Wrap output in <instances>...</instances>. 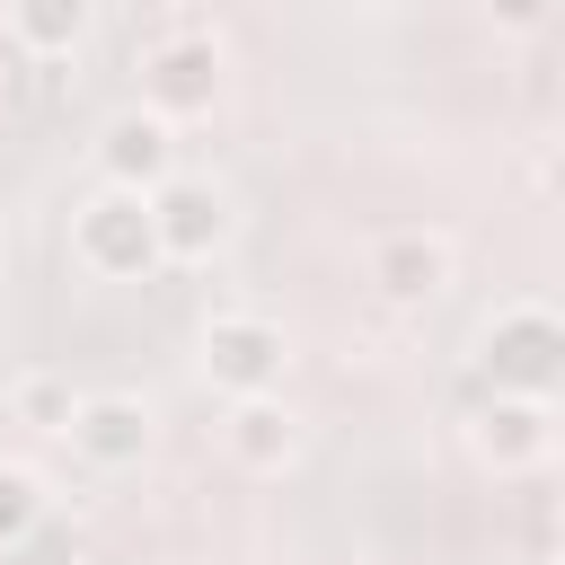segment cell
<instances>
[{
  "label": "cell",
  "instance_id": "obj_1",
  "mask_svg": "<svg viewBox=\"0 0 565 565\" xmlns=\"http://www.w3.org/2000/svg\"><path fill=\"white\" fill-rule=\"evenodd\" d=\"M71 265L97 274V282H150V274L168 265L150 194H124V185L79 194V203H71Z\"/></svg>",
  "mask_w": 565,
  "mask_h": 565
},
{
  "label": "cell",
  "instance_id": "obj_2",
  "mask_svg": "<svg viewBox=\"0 0 565 565\" xmlns=\"http://www.w3.org/2000/svg\"><path fill=\"white\" fill-rule=\"evenodd\" d=\"M477 371L503 397H556L565 388V318L547 300H512L477 327Z\"/></svg>",
  "mask_w": 565,
  "mask_h": 565
},
{
  "label": "cell",
  "instance_id": "obj_3",
  "mask_svg": "<svg viewBox=\"0 0 565 565\" xmlns=\"http://www.w3.org/2000/svg\"><path fill=\"white\" fill-rule=\"evenodd\" d=\"M194 362L221 397H274L282 371H291V335L265 309H212L203 335H194Z\"/></svg>",
  "mask_w": 565,
  "mask_h": 565
},
{
  "label": "cell",
  "instance_id": "obj_4",
  "mask_svg": "<svg viewBox=\"0 0 565 565\" xmlns=\"http://www.w3.org/2000/svg\"><path fill=\"white\" fill-rule=\"evenodd\" d=\"M221 88H230V53H221V35H203V26H177V35H159V44L141 53V106L168 115V124L212 115Z\"/></svg>",
  "mask_w": 565,
  "mask_h": 565
},
{
  "label": "cell",
  "instance_id": "obj_5",
  "mask_svg": "<svg viewBox=\"0 0 565 565\" xmlns=\"http://www.w3.org/2000/svg\"><path fill=\"white\" fill-rule=\"evenodd\" d=\"M150 212H159V247H168V265H212V256L238 238V203H230L212 177H185V168L150 194Z\"/></svg>",
  "mask_w": 565,
  "mask_h": 565
},
{
  "label": "cell",
  "instance_id": "obj_6",
  "mask_svg": "<svg viewBox=\"0 0 565 565\" xmlns=\"http://www.w3.org/2000/svg\"><path fill=\"white\" fill-rule=\"evenodd\" d=\"M362 274H371V291H380L388 309H424V300H441V291H450L459 247H450L441 230H380V238H371V256H362Z\"/></svg>",
  "mask_w": 565,
  "mask_h": 565
},
{
  "label": "cell",
  "instance_id": "obj_7",
  "mask_svg": "<svg viewBox=\"0 0 565 565\" xmlns=\"http://www.w3.org/2000/svg\"><path fill=\"white\" fill-rule=\"evenodd\" d=\"M150 441H159V415H150V397H132V388H88L79 415H71V450H79L97 477L141 468Z\"/></svg>",
  "mask_w": 565,
  "mask_h": 565
},
{
  "label": "cell",
  "instance_id": "obj_8",
  "mask_svg": "<svg viewBox=\"0 0 565 565\" xmlns=\"http://www.w3.org/2000/svg\"><path fill=\"white\" fill-rule=\"evenodd\" d=\"M88 150H97V177H106V185H124V194H159V185L177 177V124H168V115H150V106L106 115Z\"/></svg>",
  "mask_w": 565,
  "mask_h": 565
},
{
  "label": "cell",
  "instance_id": "obj_9",
  "mask_svg": "<svg viewBox=\"0 0 565 565\" xmlns=\"http://www.w3.org/2000/svg\"><path fill=\"white\" fill-rule=\"evenodd\" d=\"M468 450H477L494 477L539 468V459L556 450V415H547V397H503V388H486V406L468 415Z\"/></svg>",
  "mask_w": 565,
  "mask_h": 565
},
{
  "label": "cell",
  "instance_id": "obj_10",
  "mask_svg": "<svg viewBox=\"0 0 565 565\" xmlns=\"http://www.w3.org/2000/svg\"><path fill=\"white\" fill-rule=\"evenodd\" d=\"M221 450H230L247 477H291L300 450H309V433H300V415L282 406V388H274V397H230V415H221Z\"/></svg>",
  "mask_w": 565,
  "mask_h": 565
},
{
  "label": "cell",
  "instance_id": "obj_11",
  "mask_svg": "<svg viewBox=\"0 0 565 565\" xmlns=\"http://www.w3.org/2000/svg\"><path fill=\"white\" fill-rule=\"evenodd\" d=\"M9 35L35 62H62V53L88 44V0H9Z\"/></svg>",
  "mask_w": 565,
  "mask_h": 565
},
{
  "label": "cell",
  "instance_id": "obj_12",
  "mask_svg": "<svg viewBox=\"0 0 565 565\" xmlns=\"http://www.w3.org/2000/svg\"><path fill=\"white\" fill-rule=\"evenodd\" d=\"M79 397H88V388H71V380H62V371H44V362L9 380V415H18L26 433H62V441H71V415H79Z\"/></svg>",
  "mask_w": 565,
  "mask_h": 565
},
{
  "label": "cell",
  "instance_id": "obj_13",
  "mask_svg": "<svg viewBox=\"0 0 565 565\" xmlns=\"http://www.w3.org/2000/svg\"><path fill=\"white\" fill-rule=\"evenodd\" d=\"M44 477L26 468V459H0V547H18V539H35V521H44Z\"/></svg>",
  "mask_w": 565,
  "mask_h": 565
},
{
  "label": "cell",
  "instance_id": "obj_14",
  "mask_svg": "<svg viewBox=\"0 0 565 565\" xmlns=\"http://www.w3.org/2000/svg\"><path fill=\"white\" fill-rule=\"evenodd\" d=\"M477 9H486L503 35H539V26L556 18V0H477Z\"/></svg>",
  "mask_w": 565,
  "mask_h": 565
},
{
  "label": "cell",
  "instance_id": "obj_15",
  "mask_svg": "<svg viewBox=\"0 0 565 565\" xmlns=\"http://www.w3.org/2000/svg\"><path fill=\"white\" fill-rule=\"evenodd\" d=\"M539 185H547V194H556V203H565V141H556V150H547V159H539Z\"/></svg>",
  "mask_w": 565,
  "mask_h": 565
}]
</instances>
